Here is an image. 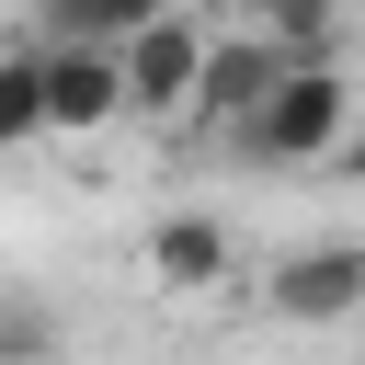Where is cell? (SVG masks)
Wrapping results in <instances>:
<instances>
[{
    "mask_svg": "<svg viewBox=\"0 0 365 365\" xmlns=\"http://www.w3.org/2000/svg\"><path fill=\"white\" fill-rule=\"evenodd\" d=\"M354 125H365L354 68H342V57H308V68H285V80H274V103L240 125V160H262V171H308V160H331Z\"/></svg>",
    "mask_w": 365,
    "mask_h": 365,
    "instance_id": "1",
    "label": "cell"
},
{
    "mask_svg": "<svg viewBox=\"0 0 365 365\" xmlns=\"http://www.w3.org/2000/svg\"><path fill=\"white\" fill-rule=\"evenodd\" d=\"M262 308L285 331H331V319H365V240H308L262 274Z\"/></svg>",
    "mask_w": 365,
    "mask_h": 365,
    "instance_id": "2",
    "label": "cell"
},
{
    "mask_svg": "<svg viewBox=\"0 0 365 365\" xmlns=\"http://www.w3.org/2000/svg\"><path fill=\"white\" fill-rule=\"evenodd\" d=\"M125 114H194V80H205V23L171 0L160 23H137L125 46Z\"/></svg>",
    "mask_w": 365,
    "mask_h": 365,
    "instance_id": "3",
    "label": "cell"
},
{
    "mask_svg": "<svg viewBox=\"0 0 365 365\" xmlns=\"http://www.w3.org/2000/svg\"><path fill=\"white\" fill-rule=\"evenodd\" d=\"M297 57L274 46V34H251V23H228V34H205V80H194V125H251L262 103H274V80H285Z\"/></svg>",
    "mask_w": 365,
    "mask_h": 365,
    "instance_id": "4",
    "label": "cell"
},
{
    "mask_svg": "<svg viewBox=\"0 0 365 365\" xmlns=\"http://www.w3.org/2000/svg\"><path fill=\"white\" fill-rule=\"evenodd\" d=\"M125 114V57L114 46H46V137H103Z\"/></svg>",
    "mask_w": 365,
    "mask_h": 365,
    "instance_id": "5",
    "label": "cell"
},
{
    "mask_svg": "<svg viewBox=\"0 0 365 365\" xmlns=\"http://www.w3.org/2000/svg\"><path fill=\"white\" fill-rule=\"evenodd\" d=\"M228 262H240V251H228V228H217V217H160V228H148V274H160L171 297L228 285Z\"/></svg>",
    "mask_w": 365,
    "mask_h": 365,
    "instance_id": "6",
    "label": "cell"
},
{
    "mask_svg": "<svg viewBox=\"0 0 365 365\" xmlns=\"http://www.w3.org/2000/svg\"><path fill=\"white\" fill-rule=\"evenodd\" d=\"M240 23H251V34H274V46H285V57H297V68H308V57H331V46H342V0H251V11H240Z\"/></svg>",
    "mask_w": 365,
    "mask_h": 365,
    "instance_id": "7",
    "label": "cell"
},
{
    "mask_svg": "<svg viewBox=\"0 0 365 365\" xmlns=\"http://www.w3.org/2000/svg\"><path fill=\"white\" fill-rule=\"evenodd\" d=\"M171 0H46V46H125L137 23H160Z\"/></svg>",
    "mask_w": 365,
    "mask_h": 365,
    "instance_id": "8",
    "label": "cell"
},
{
    "mask_svg": "<svg viewBox=\"0 0 365 365\" xmlns=\"http://www.w3.org/2000/svg\"><path fill=\"white\" fill-rule=\"evenodd\" d=\"M46 137V46H11L0 57V148H34Z\"/></svg>",
    "mask_w": 365,
    "mask_h": 365,
    "instance_id": "9",
    "label": "cell"
},
{
    "mask_svg": "<svg viewBox=\"0 0 365 365\" xmlns=\"http://www.w3.org/2000/svg\"><path fill=\"white\" fill-rule=\"evenodd\" d=\"M57 354H68L57 308L46 297H0V365H57Z\"/></svg>",
    "mask_w": 365,
    "mask_h": 365,
    "instance_id": "10",
    "label": "cell"
},
{
    "mask_svg": "<svg viewBox=\"0 0 365 365\" xmlns=\"http://www.w3.org/2000/svg\"><path fill=\"white\" fill-rule=\"evenodd\" d=\"M331 160H342V171H354V182H365V125H354V137H342V148H331Z\"/></svg>",
    "mask_w": 365,
    "mask_h": 365,
    "instance_id": "11",
    "label": "cell"
}]
</instances>
